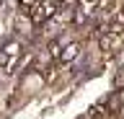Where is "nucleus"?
<instances>
[{
    "label": "nucleus",
    "mask_w": 124,
    "mask_h": 119,
    "mask_svg": "<svg viewBox=\"0 0 124 119\" xmlns=\"http://www.w3.org/2000/svg\"><path fill=\"white\" fill-rule=\"evenodd\" d=\"M44 75L39 70H29L26 75H23V80H21V86H18V93L21 96H36L41 88H44Z\"/></svg>",
    "instance_id": "obj_1"
},
{
    "label": "nucleus",
    "mask_w": 124,
    "mask_h": 119,
    "mask_svg": "<svg viewBox=\"0 0 124 119\" xmlns=\"http://www.w3.org/2000/svg\"><path fill=\"white\" fill-rule=\"evenodd\" d=\"M78 52H80V47H78V44H70V47L62 49L60 60H62V62H70V60H75V57H78Z\"/></svg>",
    "instance_id": "obj_2"
},
{
    "label": "nucleus",
    "mask_w": 124,
    "mask_h": 119,
    "mask_svg": "<svg viewBox=\"0 0 124 119\" xmlns=\"http://www.w3.org/2000/svg\"><path fill=\"white\" fill-rule=\"evenodd\" d=\"M5 31H8V21H5V18H0V39L5 36Z\"/></svg>",
    "instance_id": "obj_3"
},
{
    "label": "nucleus",
    "mask_w": 124,
    "mask_h": 119,
    "mask_svg": "<svg viewBox=\"0 0 124 119\" xmlns=\"http://www.w3.org/2000/svg\"><path fill=\"white\" fill-rule=\"evenodd\" d=\"M119 119H124V96H122V101H119Z\"/></svg>",
    "instance_id": "obj_4"
},
{
    "label": "nucleus",
    "mask_w": 124,
    "mask_h": 119,
    "mask_svg": "<svg viewBox=\"0 0 124 119\" xmlns=\"http://www.w3.org/2000/svg\"><path fill=\"white\" fill-rule=\"evenodd\" d=\"M46 3H57V0H46Z\"/></svg>",
    "instance_id": "obj_5"
}]
</instances>
